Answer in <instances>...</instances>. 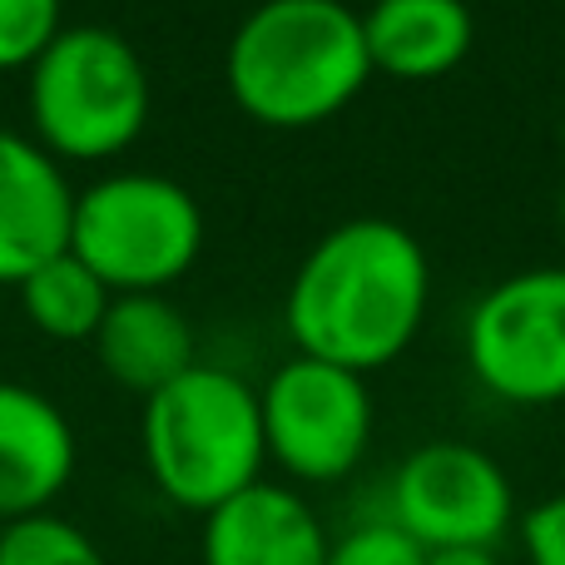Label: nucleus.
<instances>
[{
    "label": "nucleus",
    "instance_id": "11",
    "mask_svg": "<svg viewBox=\"0 0 565 565\" xmlns=\"http://www.w3.org/2000/svg\"><path fill=\"white\" fill-rule=\"evenodd\" d=\"M332 536L318 511L278 481H254L204 516V565H328Z\"/></svg>",
    "mask_w": 565,
    "mask_h": 565
},
{
    "label": "nucleus",
    "instance_id": "5",
    "mask_svg": "<svg viewBox=\"0 0 565 565\" xmlns=\"http://www.w3.org/2000/svg\"><path fill=\"white\" fill-rule=\"evenodd\" d=\"M70 254L109 292H164L204 254V209L169 174H109L75 194Z\"/></svg>",
    "mask_w": 565,
    "mask_h": 565
},
{
    "label": "nucleus",
    "instance_id": "1",
    "mask_svg": "<svg viewBox=\"0 0 565 565\" xmlns=\"http://www.w3.org/2000/svg\"><path fill=\"white\" fill-rule=\"evenodd\" d=\"M427 302L431 264L417 234L397 218H348L298 264L282 322L302 358L367 377L417 342Z\"/></svg>",
    "mask_w": 565,
    "mask_h": 565
},
{
    "label": "nucleus",
    "instance_id": "13",
    "mask_svg": "<svg viewBox=\"0 0 565 565\" xmlns=\"http://www.w3.org/2000/svg\"><path fill=\"white\" fill-rule=\"evenodd\" d=\"M362 40L372 75L427 85L471 55L477 20L467 0H372L362 10Z\"/></svg>",
    "mask_w": 565,
    "mask_h": 565
},
{
    "label": "nucleus",
    "instance_id": "19",
    "mask_svg": "<svg viewBox=\"0 0 565 565\" xmlns=\"http://www.w3.org/2000/svg\"><path fill=\"white\" fill-rule=\"evenodd\" d=\"M427 565H501V561H497V551L457 546V551H427Z\"/></svg>",
    "mask_w": 565,
    "mask_h": 565
},
{
    "label": "nucleus",
    "instance_id": "20",
    "mask_svg": "<svg viewBox=\"0 0 565 565\" xmlns=\"http://www.w3.org/2000/svg\"><path fill=\"white\" fill-rule=\"evenodd\" d=\"M561 154H565V119H561Z\"/></svg>",
    "mask_w": 565,
    "mask_h": 565
},
{
    "label": "nucleus",
    "instance_id": "14",
    "mask_svg": "<svg viewBox=\"0 0 565 565\" xmlns=\"http://www.w3.org/2000/svg\"><path fill=\"white\" fill-rule=\"evenodd\" d=\"M15 292L30 328H40L55 342H89L105 308L115 302V292L89 274L70 248L60 258H50V264H40L25 282H15Z\"/></svg>",
    "mask_w": 565,
    "mask_h": 565
},
{
    "label": "nucleus",
    "instance_id": "12",
    "mask_svg": "<svg viewBox=\"0 0 565 565\" xmlns=\"http://www.w3.org/2000/svg\"><path fill=\"white\" fill-rule=\"evenodd\" d=\"M89 348L105 377H115L139 397H154L159 387H169L199 362L194 328L164 292H115Z\"/></svg>",
    "mask_w": 565,
    "mask_h": 565
},
{
    "label": "nucleus",
    "instance_id": "4",
    "mask_svg": "<svg viewBox=\"0 0 565 565\" xmlns=\"http://www.w3.org/2000/svg\"><path fill=\"white\" fill-rule=\"evenodd\" d=\"M149 70L139 50L109 25H60L30 65L35 145L55 159H115L149 125Z\"/></svg>",
    "mask_w": 565,
    "mask_h": 565
},
{
    "label": "nucleus",
    "instance_id": "9",
    "mask_svg": "<svg viewBox=\"0 0 565 565\" xmlns=\"http://www.w3.org/2000/svg\"><path fill=\"white\" fill-rule=\"evenodd\" d=\"M75 189L55 154L0 129V282L15 288L70 248Z\"/></svg>",
    "mask_w": 565,
    "mask_h": 565
},
{
    "label": "nucleus",
    "instance_id": "15",
    "mask_svg": "<svg viewBox=\"0 0 565 565\" xmlns=\"http://www.w3.org/2000/svg\"><path fill=\"white\" fill-rule=\"evenodd\" d=\"M0 565H109L105 551L75 521L40 511V516L0 526Z\"/></svg>",
    "mask_w": 565,
    "mask_h": 565
},
{
    "label": "nucleus",
    "instance_id": "17",
    "mask_svg": "<svg viewBox=\"0 0 565 565\" xmlns=\"http://www.w3.org/2000/svg\"><path fill=\"white\" fill-rule=\"evenodd\" d=\"M328 565H427V551L382 516V521H362V526L342 531L328 551Z\"/></svg>",
    "mask_w": 565,
    "mask_h": 565
},
{
    "label": "nucleus",
    "instance_id": "2",
    "mask_svg": "<svg viewBox=\"0 0 565 565\" xmlns=\"http://www.w3.org/2000/svg\"><path fill=\"white\" fill-rule=\"evenodd\" d=\"M224 79L254 125H328L372 79L362 15L342 0H264L238 20Z\"/></svg>",
    "mask_w": 565,
    "mask_h": 565
},
{
    "label": "nucleus",
    "instance_id": "3",
    "mask_svg": "<svg viewBox=\"0 0 565 565\" xmlns=\"http://www.w3.org/2000/svg\"><path fill=\"white\" fill-rule=\"evenodd\" d=\"M149 481L179 511L209 516L254 481H264V417L258 392L224 367H194L145 397L139 417Z\"/></svg>",
    "mask_w": 565,
    "mask_h": 565
},
{
    "label": "nucleus",
    "instance_id": "18",
    "mask_svg": "<svg viewBox=\"0 0 565 565\" xmlns=\"http://www.w3.org/2000/svg\"><path fill=\"white\" fill-rule=\"evenodd\" d=\"M521 551L526 565H565V491L536 501L521 516Z\"/></svg>",
    "mask_w": 565,
    "mask_h": 565
},
{
    "label": "nucleus",
    "instance_id": "6",
    "mask_svg": "<svg viewBox=\"0 0 565 565\" xmlns=\"http://www.w3.org/2000/svg\"><path fill=\"white\" fill-rule=\"evenodd\" d=\"M264 451L302 487H332L352 477L372 447V387L362 372L292 352L258 387Z\"/></svg>",
    "mask_w": 565,
    "mask_h": 565
},
{
    "label": "nucleus",
    "instance_id": "8",
    "mask_svg": "<svg viewBox=\"0 0 565 565\" xmlns=\"http://www.w3.org/2000/svg\"><path fill=\"white\" fill-rule=\"evenodd\" d=\"M387 521L422 551H497L516 526V487L491 451L471 441H427L392 471Z\"/></svg>",
    "mask_w": 565,
    "mask_h": 565
},
{
    "label": "nucleus",
    "instance_id": "21",
    "mask_svg": "<svg viewBox=\"0 0 565 565\" xmlns=\"http://www.w3.org/2000/svg\"><path fill=\"white\" fill-rule=\"evenodd\" d=\"M561 214H565V199H561Z\"/></svg>",
    "mask_w": 565,
    "mask_h": 565
},
{
    "label": "nucleus",
    "instance_id": "10",
    "mask_svg": "<svg viewBox=\"0 0 565 565\" xmlns=\"http://www.w3.org/2000/svg\"><path fill=\"white\" fill-rule=\"evenodd\" d=\"M75 427L25 382L0 377V526L40 516L75 477Z\"/></svg>",
    "mask_w": 565,
    "mask_h": 565
},
{
    "label": "nucleus",
    "instance_id": "16",
    "mask_svg": "<svg viewBox=\"0 0 565 565\" xmlns=\"http://www.w3.org/2000/svg\"><path fill=\"white\" fill-rule=\"evenodd\" d=\"M60 35V0H0V70H30Z\"/></svg>",
    "mask_w": 565,
    "mask_h": 565
},
{
    "label": "nucleus",
    "instance_id": "7",
    "mask_svg": "<svg viewBox=\"0 0 565 565\" xmlns=\"http://www.w3.org/2000/svg\"><path fill=\"white\" fill-rule=\"evenodd\" d=\"M467 367L511 407L565 402V268L541 264L501 278L467 312Z\"/></svg>",
    "mask_w": 565,
    "mask_h": 565
}]
</instances>
